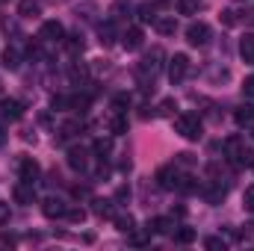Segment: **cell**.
I'll return each mask as SVG.
<instances>
[{"label": "cell", "mask_w": 254, "mask_h": 251, "mask_svg": "<svg viewBox=\"0 0 254 251\" xmlns=\"http://www.w3.org/2000/svg\"><path fill=\"white\" fill-rule=\"evenodd\" d=\"M175 130L184 136V139H190V142H198L201 139V119L195 116V113H184V116H178L175 119Z\"/></svg>", "instance_id": "cell-1"}, {"label": "cell", "mask_w": 254, "mask_h": 251, "mask_svg": "<svg viewBox=\"0 0 254 251\" xmlns=\"http://www.w3.org/2000/svg\"><path fill=\"white\" fill-rule=\"evenodd\" d=\"M39 175H42V166H39L33 157H21V160H18V178H21L24 184H36Z\"/></svg>", "instance_id": "cell-2"}, {"label": "cell", "mask_w": 254, "mask_h": 251, "mask_svg": "<svg viewBox=\"0 0 254 251\" xmlns=\"http://www.w3.org/2000/svg\"><path fill=\"white\" fill-rule=\"evenodd\" d=\"M187 71H190V57H187V54H175V57L169 60V80H172V83H181V80L187 77Z\"/></svg>", "instance_id": "cell-3"}, {"label": "cell", "mask_w": 254, "mask_h": 251, "mask_svg": "<svg viewBox=\"0 0 254 251\" xmlns=\"http://www.w3.org/2000/svg\"><path fill=\"white\" fill-rule=\"evenodd\" d=\"M187 42L195 45V48H198V45H207V42H210V27H207L204 21H192L190 27H187Z\"/></svg>", "instance_id": "cell-4"}, {"label": "cell", "mask_w": 254, "mask_h": 251, "mask_svg": "<svg viewBox=\"0 0 254 251\" xmlns=\"http://www.w3.org/2000/svg\"><path fill=\"white\" fill-rule=\"evenodd\" d=\"M178 181H181V175H178L175 166H163L157 172V187L160 189H178Z\"/></svg>", "instance_id": "cell-5"}, {"label": "cell", "mask_w": 254, "mask_h": 251, "mask_svg": "<svg viewBox=\"0 0 254 251\" xmlns=\"http://www.w3.org/2000/svg\"><path fill=\"white\" fill-rule=\"evenodd\" d=\"M160 60H163V51H160V48H154V51L139 63V74H151V77H154V74L160 71V65H163Z\"/></svg>", "instance_id": "cell-6"}, {"label": "cell", "mask_w": 254, "mask_h": 251, "mask_svg": "<svg viewBox=\"0 0 254 251\" xmlns=\"http://www.w3.org/2000/svg\"><path fill=\"white\" fill-rule=\"evenodd\" d=\"M39 39H45V42H63V39H65L63 24H60V21H45V24H42Z\"/></svg>", "instance_id": "cell-7"}, {"label": "cell", "mask_w": 254, "mask_h": 251, "mask_svg": "<svg viewBox=\"0 0 254 251\" xmlns=\"http://www.w3.org/2000/svg\"><path fill=\"white\" fill-rule=\"evenodd\" d=\"M0 113H3V119H21L24 116V104L21 101H15V98H6L3 104H0Z\"/></svg>", "instance_id": "cell-8"}, {"label": "cell", "mask_w": 254, "mask_h": 251, "mask_svg": "<svg viewBox=\"0 0 254 251\" xmlns=\"http://www.w3.org/2000/svg\"><path fill=\"white\" fill-rule=\"evenodd\" d=\"M222 148H225V157H228V160H231V163H237V157H240V154H243V148H246V142H243V139H240V136H228V139H225V145H222Z\"/></svg>", "instance_id": "cell-9"}, {"label": "cell", "mask_w": 254, "mask_h": 251, "mask_svg": "<svg viewBox=\"0 0 254 251\" xmlns=\"http://www.w3.org/2000/svg\"><path fill=\"white\" fill-rule=\"evenodd\" d=\"M65 207L60 198H45V204H42V213L48 216V219H60V216H65Z\"/></svg>", "instance_id": "cell-10"}, {"label": "cell", "mask_w": 254, "mask_h": 251, "mask_svg": "<svg viewBox=\"0 0 254 251\" xmlns=\"http://www.w3.org/2000/svg\"><path fill=\"white\" fill-rule=\"evenodd\" d=\"M68 166H71L74 172H83V169L89 166V154H86L83 148H71V151H68Z\"/></svg>", "instance_id": "cell-11"}, {"label": "cell", "mask_w": 254, "mask_h": 251, "mask_svg": "<svg viewBox=\"0 0 254 251\" xmlns=\"http://www.w3.org/2000/svg\"><path fill=\"white\" fill-rule=\"evenodd\" d=\"M142 30L139 27H130V30H125V36H122V45H125L127 51H139L142 48Z\"/></svg>", "instance_id": "cell-12"}, {"label": "cell", "mask_w": 254, "mask_h": 251, "mask_svg": "<svg viewBox=\"0 0 254 251\" xmlns=\"http://www.w3.org/2000/svg\"><path fill=\"white\" fill-rule=\"evenodd\" d=\"M12 198L18 201V204H36V192H33V184H18L15 192H12Z\"/></svg>", "instance_id": "cell-13"}, {"label": "cell", "mask_w": 254, "mask_h": 251, "mask_svg": "<svg viewBox=\"0 0 254 251\" xmlns=\"http://www.w3.org/2000/svg\"><path fill=\"white\" fill-rule=\"evenodd\" d=\"M240 54H243V60L249 65H254V33H246L240 39Z\"/></svg>", "instance_id": "cell-14"}, {"label": "cell", "mask_w": 254, "mask_h": 251, "mask_svg": "<svg viewBox=\"0 0 254 251\" xmlns=\"http://www.w3.org/2000/svg\"><path fill=\"white\" fill-rule=\"evenodd\" d=\"M225 187H219V184H210V187L204 189V198H207V204H222L225 201Z\"/></svg>", "instance_id": "cell-15"}, {"label": "cell", "mask_w": 254, "mask_h": 251, "mask_svg": "<svg viewBox=\"0 0 254 251\" xmlns=\"http://www.w3.org/2000/svg\"><path fill=\"white\" fill-rule=\"evenodd\" d=\"M39 12H42V6H39L36 0H21V3H18V15H21V18H36Z\"/></svg>", "instance_id": "cell-16"}, {"label": "cell", "mask_w": 254, "mask_h": 251, "mask_svg": "<svg viewBox=\"0 0 254 251\" xmlns=\"http://www.w3.org/2000/svg\"><path fill=\"white\" fill-rule=\"evenodd\" d=\"M3 68H9V71H18L21 68V54L15 48H6L3 51Z\"/></svg>", "instance_id": "cell-17"}, {"label": "cell", "mask_w": 254, "mask_h": 251, "mask_svg": "<svg viewBox=\"0 0 254 251\" xmlns=\"http://www.w3.org/2000/svg\"><path fill=\"white\" fill-rule=\"evenodd\" d=\"M68 77H71L74 83H86V80H89V65L74 63L71 68H68Z\"/></svg>", "instance_id": "cell-18"}, {"label": "cell", "mask_w": 254, "mask_h": 251, "mask_svg": "<svg viewBox=\"0 0 254 251\" xmlns=\"http://www.w3.org/2000/svg\"><path fill=\"white\" fill-rule=\"evenodd\" d=\"M154 27H157V33H160V36H175V30H178L175 18H157V21H154Z\"/></svg>", "instance_id": "cell-19"}, {"label": "cell", "mask_w": 254, "mask_h": 251, "mask_svg": "<svg viewBox=\"0 0 254 251\" xmlns=\"http://www.w3.org/2000/svg\"><path fill=\"white\" fill-rule=\"evenodd\" d=\"M234 122L240 127H249V125H254V110L252 107H240L237 113H234Z\"/></svg>", "instance_id": "cell-20"}, {"label": "cell", "mask_w": 254, "mask_h": 251, "mask_svg": "<svg viewBox=\"0 0 254 251\" xmlns=\"http://www.w3.org/2000/svg\"><path fill=\"white\" fill-rule=\"evenodd\" d=\"M148 228H151L154 234H175V225H172V219H154Z\"/></svg>", "instance_id": "cell-21"}, {"label": "cell", "mask_w": 254, "mask_h": 251, "mask_svg": "<svg viewBox=\"0 0 254 251\" xmlns=\"http://www.w3.org/2000/svg\"><path fill=\"white\" fill-rule=\"evenodd\" d=\"M110 133H113V136L127 133V119L122 116V113H116V116H113V122H110Z\"/></svg>", "instance_id": "cell-22"}, {"label": "cell", "mask_w": 254, "mask_h": 251, "mask_svg": "<svg viewBox=\"0 0 254 251\" xmlns=\"http://www.w3.org/2000/svg\"><path fill=\"white\" fill-rule=\"evenodd\" d=\"M198 9H201V0H178L181 15H198Z\"/></svg>", "instance_id": "cell-23"}, {"label": "cell", "mask_w": 254, "mask_h": 251, "mask_svg": "<svg viewBox=\"0 0 254 251\" xmlns=\"http://www.w3.org/2000/svg\"><path fill=\"white\" fill-rule=\"evenodd\" d=\"M83 45H86V42H83V36H77V33L65 39V48H68V54H80V51H83Z\"/></svg>", "instance_id": "cell-24"}, {"label": "cell", "mask_w": 254, "mask_h": 251, "mask_svg": "<svg viewBox=\"0 0 254 251\" xmlns=\"http://www.w3.org/2000/svg\"><path fill=\"white\" fill-rule=\"evenodd\" d=\"M113 204H116V201H95V216L110 219V216H113Z\"/></svg>", "instance_id": "cell-25"}, {"label": "cell", "mask_w": 254, "mask_h": 251, "mask_svg": "<svg viewBox=\"0 0 254 251\" xmlns=\"http://www.w3.org/2000/svg\"><path fill=\"white\" fill-rule=\"evenodd\" d=\"M192 240H195V231H192V228H181V231H175V243L190 246Z\"/></svg>", "instance_id": "cell-26"}, {"label": "cell", "mask_w": 254, "mask_h": 251, "mask_svg": "<svg viewBox=\"0 0 254 251\" xmlns=\"http://www.w3.org/2000/svg\"><path fill=\"white\" fill-rule=\"evenodd\" d=\"M127 237H130V243H133V246H145V243L151 240V228H148V234H142V231H136V228H133Z\"/></svg>", "instance_id": "cell-27"}, {"label": "cell", "mask_w": 254, "mask_h": 251, "mask_svg": "<svg viewBox=\"0 0 254 251\" xmlns=\"http://www.w3.org/2000/svg\"><path fill=\"white\" fill-rule=\"evenodd\" d=\"M133 225H136V222H133V216H119V219H116V231H122V234H130V231H133Z\"/></svg>", "instance_id": "cell-28"}, {"label": "cell", "mask_w": 254, "mask_h": 251, "mask_svg": "<svg viewBox=\"0 0 254 251\" xmlns=\"http://www.w3.org/2000/svg\"><path fill=\"white\" fill-rule=\"evenodd\" d=\"M178 192H198L195 178H190V175H187V178H181V181H178Z\"/></svg>", "instance_id": "cell-29"}, {"label": "cell", "mask_w": 254, "mask_h": 251, "mask_svg": "<svg viewBox=\"0 0 254 251\" xmlns=\"http://www.w3.org/2000/svg\"><path fill=\"white\" fill-rule=\"evenodd\" d=\"M175 110H178V104H175L172 98H166V101H160V116H166V119H172V116H175Z\"/></svg>", "instance_id": "cell-30"}, {"label": "cell", "mask_w": 254, "mask_h": 251, "mask_svg": "<svg viewBox=\"0 0 254 251\" xmlns=\"http://www.w3.org/2000/svg\"><path fill=\"white\" fill-rule=\"evenodd\" d=\"M77 130H83V122H65V125L60 127V136H74Z\"/></svg>", "instance_id": "cell-31"}, {"label": "cell", "mask_w": 254, "mask_h": 251, "mask_svg": "<svg viewBox=\"0 0 254 251\" xmlns=\"http://www.w3.org/2000/svg\"><path fill=\"white\" fill-rule=\"evenodd\" d=\"M51 107H54V110H60V113H63V110H71V98H65V95H54Z\"/></svg>", "instance_id": "cell-32"}, {"label": "cell", "mask_w": 254, "mask_h": 251, "mask_svg": "<svg viewBox=\"0 0 254 251\" xmlns=\"http://www.w3.org/2000/svg\"><path fill=\"white\" fill-rule=\"evenodd\" d=\"M65 216H68V222H83V219H86V210H83V207H68Z\"/></svg>", "instance_id": "cell-33"}, {"label": "cell", "mask_w": 254, "mask_h": 251, "mask_svg": "<svg viewBox=\"0 0 254 251\" xmlns=\"http://www.w3.org/2000/svg\"><path fill=\"white\" fill-rule=\"evenodd\" d=\"M219 18H222V24H225V27H237V21H240V18H237V12H234V9H225V12H222V15H219Z\"/></svg>", "instance_id": "cell-34"}, {"label": "cell", "mask_w": 254, "mask_h": 251, "mask_svg": "<svg viewBox=\"0 0 254 251\" xmlns=\"http://www.w3.org/2000/svg\"><path fill=\"white\" fill-rule=\"evenodd\" d=\"M125 107H130V98H127V95H116V98H113V110H116V113H125Z\"/></svg>", "instance_id": "cell-35"}, {"label": "cell", "mask_w": 254, "mask_h": 251, "mask_svg": "<svg viewBox=\"0 0 254 251\" xmlns=\"http://www.w3.org/2000/svg\"><path fill=\"white\" fill-rule=\"evenodd\" d=\"M243 207H246L249 213H254V187L246 189V195H243Z\"/></svg>", "instance_id": "cell-36"}, {"label": "cell", "mask_w": 254, "mask_h": 251, "mask_svg": "<svg viewBox=\"0 0 254 251\" xmlns=\"http://www.w3.org/2000/svg\"><path fill=\"white\" fill-rule=\"evenodd\" d=\"M139 18H142V21H157L154 6H148V3H145V6H139Z\"/></svg>", "instance_id": "cell-37"}, {"label": "cell", "mask_w": 254, "mask_h": 251, "mask_svg": "<svg viewBox=\"0 0 254 251\" xmlns=\"http://www.w3.org/2000/svg\"><path fill=\"white\" fill-rule=\"evenodd\" d=\"M95 154H101V157H104V154H110V142L98 139V142H95Z\"/></svg>", "instance_id": "cell-38"}, {"label": "cell", "mask_w": 254, "mask_h": 251, "mask_svg": "<svg viewBox=\"0 0 254 251\" xmlns=\"http://www.w3.org/2000/svg\"><path fill=\"white\" fill-rule=\"evenodd\" d=\"M204 246H207V249H225V243H222V240H219V237H210V240H204Z\"/></svg>", "instance_id": "cell-39"}, {"label": "cell", "mask_w": 254, "mask_h": 251, "mask_svg": "<svg viewBox=\"0 0 254 251\" xmlns=\"http://www.w3.org/2000/svg\"><path fill=\"white\" fill-rule=\"evenodd\" d=\"M27 54H30V60H42V45H30Z\"/></svg>", "instance_id": "cell-40"}, {"label": "cell", "mask_w": 254, "mask_h": 251, "mask_svg": "<svg viewBox=\"0 0 254 251\" xmlns=\"http://www.w3.org/2000/svg\"><path fill=\"white\" fill-rule=\"evenodd\" d=\"M243 95H249V98H254V77H249V80L243 83Z\"/></svg>", "instance_id": "cell-41"}, {"label": "cell", "mask_w": 254, "mask_h": 251, "mask_svg": "<svg viewBox=\"0 0 254 251\" xmlns=\"http://www.w3.org/2000/svg\"><path fill=\"white\" fill-rule=\"evenodd\" d=\"M130 198V189L127 187H119V192H116V201H127Z\"/></svg>", "instance_id": "cell-42"}, {"label": "cell", "mask_w": 254, "mask_h": 251, "mask_svg": "<svg viewBox=\"0 0 254 251\" xmlns=\"http://www.w3.org/2000/svg\"><path fill=\"white\" fill-rule=\"evenodd\" d=\"M178 163L181 166H192V154H178Z\"/></svg>", "instance_id": "cell-43"}, {"label": "cell", "mask_w": 254, "mask_h": 251, "mask_svg": "<svg viewBox=\"0 0 254 251\" xmlns=\"http://www.w3.org/2000/svg\"><path fill=\"white\" fill-rule=\"evenodd\" d=\"M0 243H3V246H15V237H12V234H3Z\"/></svg>", "instance_id": "cell-44"}, {"label": "cell", "mask_w": 254, "mask_h": 251, "mask_svg": "<svg viewBox=\"0 0 254 251\" xmlns=\"http://www.w3.org/2000/svg\"><path fill=\"white\" fill-rule=\"evenodd\" d=\"M6 216H9V213H6V207L0 204V222H6Z\"/></svg>", "instance_id": "cell-45"}]
</instances>
